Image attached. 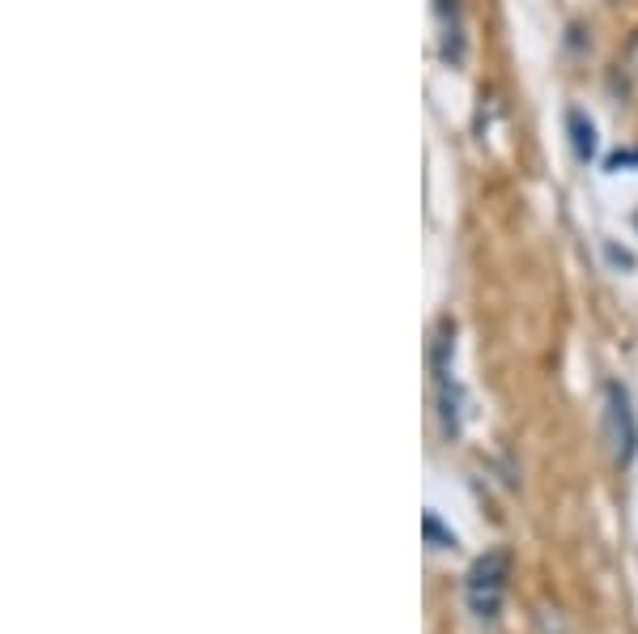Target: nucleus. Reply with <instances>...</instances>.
<instances>
[{"label":"nucleus","instance_id":"obj_1","mask_svg":"<svg viewBox=\"0 0 638 634\" xmlns=\"http://www.w3.org/2000/svg\"><path fill=\"white\" fill-rule=\"evenodd\" d=\"M506 575H511V567H506V553L502 550L485 553V558L472 562L469 580H464V596H469V609L481 622L499 617L502 596H506Z\"/></svg>","mask_w":638,"mask_h":634},{"label":"nucleus","instance_id":"obj_2","mask_svg":"<svg viewBox=\"0 0 638 634\" xmlns=\"http://www.w3.org/2000/svg\"><path fill=\"white\" fill-rule=\"evenodd\" d=\"M605 439H609L617 465H630L638 447V422L630 409V392L621 384L605 387Z\"/></svg>","mask_w":638,"mask_h":634},{"label":"nucleus","instance_id":"obj_3","mask_svg":"<svg viewBox=\"0 0 638 634\" xmlns=\"http://www.w3.org/2000/svg\"><path fill=\"white\" fill-rule=\"evenodd\" d=\"M566 124H571V141H575L579 163L596 158V128H592V119H587L583 111H571V115H566Z\"/></svg>","mask_w":638,"mask_h":634},{"label":"nucleus","instance_id":"obj_4","mask_svg":"<svg viewBox=\"0 0 638 634\" xmlns=\"http://www.w3.org/2000/svg\"><path fill=\"white\" fill-rule=\"evenodd\" d=\"M426 537L435 541V550H443V545H456V537H443V528H439V520H435V516H426Z\"/></svg>","mask_w":638,"mask_h":634}]
</instances>
